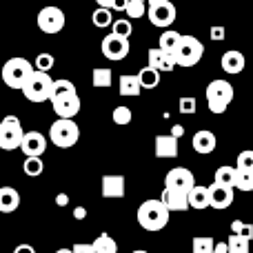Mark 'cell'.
<instances>
[{"instance_id":"cell-1","label":"cell","mask_w":253,"mask_h":253,"mask_svg":"<svg viewBox=\"0 0 253 253\" xmlns=\"http://www.w3.org/2000/svg\"><path fill=\"white\" fill-rule=\"evenodd\" d=\"M138 224L144 231H162L169 224V211L160 200H144L138 207Z\"/></svg>"},{"instance_id":"cell-2","label":"cell","mask_w":253,"mask_h":253,"mask_svg":"<svg viewBox=\"0 0 253 253\" xmlns=\"http://www.w3.org/2000/svg\"><path fill=\"white\" fill-rule=\"evenodd\" d=\"M207 105H209V111L215 116L224 114V111L229 109V105L233 102V96H236V91H233V84L227 83V80H211L209 84H207Z\"/></svg>"},{"instance_id":"cell-3","label":"cell","mask_w":253,"mask_h":253,"mask_svg":"<svg viewBox=\"0 0 253 253\" xmlns=\"http://www.w3.org/2000/svg\"><path fill=\"white\" fill-rule=\"evenodd\" d=\"M51 87H53V78L49 74L42 71H31V76L27 78V83L22 84V96L29 102H44L51 98Z\"/></svg>"},{"instance_id":"cell-4","label":"cell","mask_w":253,"mask_h":253,"mask_svg":"<svg viewBox=\"0 0 253 253\" xmlns=\"http://www.w3.org/2000/svg\"><path fill=\"white\" fill-rule=\"evenodd\" d=\"M31 71H34V65H31L27 58H9L7 62L2 65V83L7 84L9 89H22V84L27 83V78L31 76Z\"/></svg>"},{"instance_id":"cell-5","label":"cell","mask_w":253,"mask_h":253,"mask_svg":"<svg viewBox=\"0 0 253 253\" xmlns=\"http://www.w3.org/2000/svg\"><path fill=\"white\" fill-rule=\"evenodd\" d=\"M202 53H205V47L202 42L196 38V36H180V42L173 51L175 58V67H193L200 62Z\"/></svg>"},{"instance_id":"cell-6","label":"cell","mask_w":253,"mask_h":253,"mask_svg":"<svg viewBox=\"0 0 253 253\" xmlns=\"http://www.w3.org/2000/svg\"><path fill=\"white\" fill-rule=\"evenodd\" d=\"M49 140L60 149L74 147L80 140V126L76 120H56L49 129Z\"/></svg>"},{"instance_id":"cell-7","label":"cell","mask_w":253,"mask_h":253,"mask_svg":"<svg viewBox=\"0 0 253 253\" xmlns=\"http://www.w3.org/2000/svg\"><path fill=\"white\" fill-rule=\"evenodd\" d=\"M147 18L153 27L169 29L175 22V4L171 0H147Z\"/></svg>"},{"instance_id":"cell-8","label":"cell","mask_w":253,"mask_h":253,"mask_svg":"<svg viewBox=\"0 0 253 253\" xmlns=\"http://www.w3.org/2000/svg\"><path fill=\"white\" fill-rule=\"evenodd\" d=\"M22 135H25V131H22V125L16 116L2 118V123H0V149H4V151L20 149Z\"/></svg>"},{"instance_id":"cell-9","label":"cell","mask_w":253,"mask_h":253,"mask_svg":"<svg viewBox=\"0 0 253 253\" xmlns=\"http://www.w3.org/2000/svg\"><path fill=\"white\" fill-rule=\"evenodd\" d=\"M53 111H56L58 120H74L80 111V96L78 91H69V93H60V96H51L49 98Z\"/></svg>"},{"instance_id":"cell-10","label":"cell","mask_w":253,"mask_h":253,"mask_svg":"<svg viewBox=\"0 0 253 253\" xmlns=\"http://www.w3.org/2000/svg\"><path fill=\"white\" fill-rule=\"evenodd\" d=\"M36 22H38V29L40 31L53 36V34H60V31H62L67 18H65V13H62L60 7H53V4H49V7H42L38 11V18H36Z\"/></svg>"},{"instance_id":"cell-11","label":"cell","mask_w":253,"mask_h":253,"mask_svg":"<svg viewBox=\"0 0 253 253\" xmlns=\"http://www.w3.org/2000/svg\"><path fill=\"white\" fill-rule=\"evenodd\" d=\"M193 187H196V175H193L187 167H173V169H169V173L165 175V189L189 193Z\"/></svg>"},{"instance_id":"cell-12","label":"cell","mask_w":253,"mask_h":253,"mask_svg":"<svg viewBox=\"0 0 253 253\" xmlns=\"http://www.w3.org/2000/svg\"><path fill=\"white\" fill-rule=\"evenodd\" d=\"M129 49L131 47H129V40L126 38H120V36H114V34L102 38V56H105L107 60H114V62L125 60V58L129 56Z\"/></svg>"},{"instance_id":"cell-13","label":"cell","mask_w":253,"mask_h":253,"mask_svg":"<svg viewBox=\"0 0 253 253\" xmlns=\"http://www.w3.org/2000/svg\"><path fill=\"white\" fill-rule=\"evenodd\" d=\"M20 149L27 158H40L47 151V138H44L40 131H27V133L22 135Z\"/></svg>"},{"instance_id":"cell-14","label":"cell","mask_w":253,"mask_h":253,"mask_svg":"<svg viewBox=\"0 0 253 253\" xmlns=\"http://www.w3.org/2000/svg\"><path fill=\"white\" fill-rule=\"evenodd\" d=\"M102 198H109V200H120L125 198V175L120 173H109V175H102Z\"/></svg>"},{"instance_id":"cell-15","label":"cell","mask_w":253,"mask_h":253,"mask_svg":"<svg viewBox=\"0 0 253 253\" xmlns=\"http://www.w3.org/2000/svg\"><path fill=\"white\" fill-rule=\"evenodd\" d=\"M191 144H193V151H196V153H200V156H207V153L215 151L218 138H215L213 131H209V129H200V131H196V133H193Z\"/></svg>"},{"instance_id":"cell-16","label":"cell","mask_w":253,"mask_h":253,"mask_svg":"<svg viewBox=\"0 0 253 253\" xmlns=\"http://www.w3.org/2000/svg\"><path fill=\"white\" fill-rule=\"evenodd\" d=\"M207 189H209V207L222 211L233 205V189L218 187V184H211V187H207Z\"/></svg>"},{"instance_id":"cell-17","label":"cell","mask_w":253,"mask_h":253,"mask_svg":"<svg viewBox=\"0 0 253 253\" xmlns=\"http://www.w3.org/2000/svg\"><path fill=\"white\" fill-rule=\"evenodd\" d=\"M220 65H222V71H227L229 76H238L245 71V56H242L238 49H229V51L222 53V60H220Z\"/></svg>"},{"instance_id":"cell-18","label":"cell","mask_w":253,"mask_h":253,"mask_svg":"<svg viewBox=\"0 0 253 253\" xmlns=\"http://www.w3.org/2000/svg\"><path fill=\"white\" fill-rule=\"evenodd\" d=\"M147 67L156 69L158 74H160V71H173L175 58H173V53L160 51V49H149V65Z\"/></svg>"},{"instance_id":"cell-19","label":"cell","mask_w":253,"mask_h":253,"mask_svg":"<svg viewBox=\"0 0 253 253\" xmlns=\"http://www.w3.org/2000/svg\"><path fill=\"white\" fill-rule=\"evenodd\" d=\"M156 158H160V160L178 158V140L169 133L156 135Z\"/></svg>"},{"instance_id":"cell-20","label":"cell","mask_w":253,"mask_h":253,"mask_svg":"<svg viewBox=\"0 0 253 253\" xmlns=\"http://www.w3.org/2000/svg\"><path fill=\"white\" fill-rule=\"evenodd\" d=\"M160 202L165 205V209L169 211H187L189 209V200H187V193H180V191H171V189H165L160 196Z\"/></svg>"},{"instance_id":"cell-21","label":"cell","mask_w":253,"mask_h":253,"mask_svg":"<svg viewBox=\"0 0 253 253\" xmlns=\"http://www.w3.org/2000/svg\"><path fill=\"white\" fill-rule=\"evenodd\" d=\"M20 207V193L13 187H0V213H13Z\"/></svg>"},{"instance_id":"cell-22","label":"cell","mask_w":253,"mask_h":253,"mask_svg":"<svg viewBox=\"0 0 253 253\" xmlns=\"http://www.w3.org/2000/svg\"><path fill=\"white\" fill-rule=\"evenodd\" d=\"M118 91L123 98H138L140 91H142V87H140L138 83V76L133 74H125L118 78Z\"/></svg>"},{"instance_id":"cell-23","label":"cell","mask_w":253,"mask_h":253,"mask_svg":"<svg viewBox=\"0 0 253 253\" xmlns=\"http://www.w3.org/2000/svg\"><path fill=\"white\" fill-rule=\"evenodd\" d=\"M236 167L231 165H222L215 169L213 173V184H218V187H227V189H233L236 187Z\"/></svg>"},{"instance_id":"cell-24","label":"cell","mask_w":253,"mask_h":253,"mask_svg":"<svg viewBox=\"0 0 253 253\" xmlns=\"http://www.w3.org/2000/svg\"><path fill=\"white\" fill-rule=\"evenodd\" d=\"M187 200H189V207H191V209H200V211L209 209V189L196 184V187L187 193Z\"/></svg>"},{"instance_id":"cell-25","label":"cell","mask_w":253,"mask_h":253,"mask_svg":"<svg viewBox=\"0 0 253 253\" xmlns=\"http://www.w3.org/2000/svg\"><path fill=\"white\" fill-rule=\"evenodd\" d=\"M135 76H138V83L142 89H156L160 84V74L156 69H151V67H142Z\"/></svg>"},{"instance_id":"cell-26","label":"cell","mask_w":253,"mask_h":253,"mask_svg":"<svg viewBox=\"0 0 253 253\" xmlns=\"http://www.w3.org/2000/svg\"><path fill=\"white\" fill-rule=\"evenodd\" d=\"M180 36H182V34L171 31V29L162 31L160 40H158V49H160V51H167V53H173L175 47H178V42H180Z\"/></svg>"},{"instance_id":"cell-27","label":"cell","mask_w":253,"mask_h":253,"mask_svg":"<svg viewBox=\"0 0 253 253\" xmlns=\"http://www.w3.org/2000/svg\"><path fill=\"white\" fill-rule=\"evenodd\" d=\"M91 247L96 253H118V245H116V240L109 233H100V236L91 242Z\"/></svg>"},{"instance_id":"cell-28","label":"cell","mask_w":253,"mask_h":253,"mask_svg":"<svg viewBox=\"0 0 253 253\" xmlns=\"http://www.w3.org/2000/svg\"><path fill=\"white\" fill-rule=\"evenodd\" d=\"M91 83H93V87L107 89L114 83V74H111V69H107V67H96V69L91 71Z\"/></svg>"},{"instance_id":"cell-29","label":"cell","mask_w":253,"mask_h":253,"mask_svg":"<svg viewBox=\"0 0 253 253\" xmlns=\"http://www.w3.org/2000/svg\"><path fill=\"white\" fill-rule=\"evenodd\" d=\"M91 22L98 27V29L111 27V22H114V11H109V9H102V7H96V11L91 13Z\"/></svg>"},{"instance_id":"cell-30","label":"cell","mask_w":253,"mask_h":253,"mask_svg":"<svg viewBox=\"0 0 253 253\" xmlns=\"http://www.w3.org/2000/svg\"><path fill=\"white\" fill-rule=\"evenodd\" d=\"M125 13H126V20H138V18L147 16V2H140V0H126L125 4Z\"/></svg>"},{"instance_id":"cell-31","label":"cell","mask_w":253,"mask_h":253,"mask_svg":"<svg viewBox=\"0 0 253 253\" xmlns=\"http://www.w3.org/2000/svg\"><path fill=\"white\" fill-rule=\"evenodd\" d=\"M22 171H25L29 178H38V175L44 171L42 158H25V162H22Z\"/></svg>"},{"instance_id":"cell-32","label":"cell","mask_w":253,"mask_h":253,"mask_svg":"<svg viewBox=\"0 0 253 253\" xmlns=\"http://www.w3.org/2000/svg\"><path fill=\"white\" fill-rule=\"evenodd\" d=\"M215 240L209 236H196L191 242V251L193 253H213Z\"/></svg>"},{"instance_id":"cell-33","label":"cell","mask_w":253,"mask_h":253,"mask_svg":"<svg viewBox=\"0 0 253 253\" xmlns=\"http://www.w3.org/2000/svg\"><path fill=\"white\" fill-rule=\"evenodd\" d=\"M251 251V242L245 240L240 236H229L227 240V253H249Z\"/></svg>"},{"instance_id":"cell-34","label":"cell","mask_w":253,"mask_h":253,"mask_svg":"<svg viewBox=\"0 0 253 253\" xmlns=\"http://www.w3.org/2000/svg\"><path fill=\"white\" fill-rule=\"evenodd\" d=\"M231 236H240V238H245V240L251 242V238H253V224L242 222V220H233V222H231Z\"/></svg>"},{"instance_id":"cell-35","label":"cell","mask_w":253,"mask_h":253,"mask_svg":"<svg viewBox=\"0 0 253 253\" xmlns=\"http://www.w3.org/2000/svg\"><path fill=\"white\" fill-rule=\"evenodd\" d=\"M233 189H240V191H253V171H238L236 173V187Z\"/></svg>"},{"instance_id":"cell-36","label":"cell","mask_w":253,"mask_h":253,"mask_svg":"<svg viewBox=\"0 0 253 253\" xmlns=\"http://www.w3.org/2000/svg\"><path fill=\"white\" fill-rule=\"evenodd\" d=\"M111 118H114V123H116V125L125 126V125H129L131 120H133V114H131V109H129L126 105H120V107H116V109H114Z\"/></svg>"},{"instance_id":"cell-37","label":"cell","mask_w":253,"mask_h":253,"mask_svg":"<svg viewBox=\"0 0 253 253\" xmlns=\"http://www.w3.org/2000/svg\"><path fill=\"white\" fill-rule=\"evenodd\" d=\"M111 29H114V31H111L114 36H120V38H126V40H129L131 31H133V29H131V22L126 20V18L114 20V22H111Z\"/></svg>"},{"instance_id":"cell-38","label":"cell","mask_w":253,"mask_h":253,"mask_svg":"<svg viewBox=\"0 0 253 253\" xmlns=\"http://www.w3.org/2000/svg\"><path fill=\"white\" fill-rule=\"evenodd\" d=\"M236 169L238 171H253V149H245V151H240Z\"/></svg>"},{"instance_id":"cell-39","label":"cell","mask_w":253,"mask_h":253,"mask_svg":"<svg viewBox=\"0 0 253 253\" xmlns=\"http://www.w3.org/2000/svg\"><path fill=\"white\" fill-rule=\"evenodd\" d=\"M53 62H56V60H53L51 53H40V56L36 58V67H34V69L36 71H42V74H49V71L53 69Z\"/></svg>"},{"instance_id":"cell-40","label":"cell","mask_w":253,"mask_h":253,"mask_svg":"<svg viewBox=\"0 0 253 253\" xmlns=\"http://www.w3.org/2000/svg\"><path fill=\"white\" fill-rule=\"evenodd\" d=\"M69 91H76V84L67 78H60V80H53V87H51V96H60V93H69Z\"/></svg>"},{"instance_id":"cell-41","label":"cell","mask_w":253,"mask_h":253,"mask_svg":"<svg viewBox=\"0 0 253 253\" xmlns=\"http://www.w3.org/2000/svg\"><path fill=\"white\" fill-rule=\"evenodd\" d=\"M178 109H180V114H182V116L196 114V109H198L196 98H193V96H182V98H180V102H178Z\"/></svg>"},{"instance_id":"cell-42","label":"cell","mask_w":253,"mask_h":253,"mask_svg":"<svg viewBox=\"0 0 253 253\" xmlns=\"http://www.w3.org/2000/svg\"><path fill=\"white\" fill-rule=\"evenodd\" d=\"M209 36H211V40L213 42H220V40H224V27H220V25H213L211 27V31H209Z\"/></svg>"},{"instance_id":"cell-43","label":"cell","mask_w":253,"mask_h":253,"mask_svg":"<svg viewBox=\"0 0 253 253\" xmlns=\"http://www.w3.org/2000/svg\"><path fill=\"white\" fill-rule=\"evenodd\" d=\"M71 253H96L91 245H74L71 247Z\"/></svg>"},{"instance_id":"cell-44","label":"cell","mask_w":253,"mask_h":253,"mask_svg":"<svg viewBox=\"0 0 253 253\" xmlns=\"http://www.w3.org/2000/svg\"><path fill=\"white\" fill-rule=\"evenodd\" d=\"M96 2H98V7L114 11V7H116V2H118V0H96Z\"/></svg>"},{"instance_id":"cell-45","label":"cell","mask_w":253,"mask_h":253,"mask_svg":"<svg viewBox=\"0 0 253 253\" xmlns=\"http://www.w3.org/2000/svg\"><path fill=\"white\" fill-rule=\"evenodd\" d=\"M74 218L76 220H84V218H87V209H84V207H76V209H74Z\"/></svg>"},{"instance_id":"cell-46","label":"cell","mask_w":253,"mask_h":253,"mask_svg":"<svg viewBox=\"0 0 253 253\" xmlns=\"http://www.w3.org/2000/svg\"><path fill=\"white\" fill-rule=\"evenodd\" d=\"M13 253H36V249L31 245H18L16 249H13Z\"/></svg>"},{"instance_id":"cell-47","label":"cell","mask_w":253,"mask_h":253,"mask_svg":"<svg viewBox=\"0 0 253 253\" xmlns=\"http://www.w3.org/2000/svg\"><path fill=\"white\" fill-rule=\"evenodd\" d=\"M67 202H69V196H67V193H58L56 196V205L58 207H65Z\"/></svg>"},{"instance_id":"cell-48","label":"cell","mask_w":253,"mask_h":253,"mask_svg":"<svg viewBox=\"0 0 253 253\" xmlns=\"http://www.w3.org/2000/svg\"><path fill=\"white\" fill-rule=\"evenodd\" d=\"M182 133H184V129H182V126H180V125H173V126H171V133H169V135H173V138L178 140Z\"/></svg>"},{"instance_id":"cell-49","label":"cell","mask_w":253,"mask_h":253,"mask_svg":"<svg viewBox=\"0 0 253 253\" xmlns=\"http://www.w3.org/2000/svg\"><path fill=\"white\" fill-rule=\"evenodd\" d=\"M213 253H227V242H215Z\"/></svg>"},{"instance_id":"cell-50","label":"cell","mask_w":253,"mask_h":253,"mask_svg":"<svg viewBox=\"0 0 253 253\" xmlns=\"http://www.w3.org/2000/svg\"><path fill=\"white\" fill-rule=\"evenodd\" d=\"M56 253H71V249H58Z\"/></svg>"},{"instance_id":"cell-51","label":"cell","mask_w":253,"mask_h":253,"mask_svg":"<svg viewBox=\"0 0 253 253\" xmlns=\"http://www.w3.org/2000/svg\"><path fill=\"white\" fill-rule=\"evenodd\" d=\"M131 253H149V251H144V249H138V251H131Z\"/></svg>"},{"instance_id":"cell-52","label":"cell","mask_w":253,"mask_h":253,"mask_svg":"<svg viewBox=\"0 0 253 253\" xmlns=\"http://www.w3.org/2000/svg\"><path fill=\"white\" fill-rule=\"evenodd\" d=\"M140 2H147V0H140Z\"/></svg>"}]
</instances>
